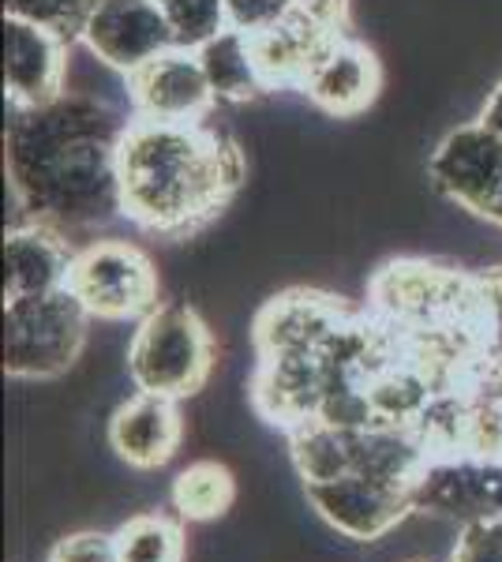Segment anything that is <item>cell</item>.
<instances>
[{
	"mask_svg": "<svg viewBox=\"0 0 502 562\" xmlns=\"http://www.w3.org/2000/svg\"><path fill=\"white\" fill-rule=\"evenodd\" d=\"M49 562H116V543L105 532H71L49 551Z\"/></svg>",
	"mask_w": 502,
	"mask_h": 562,
	"instance_id": "cell-26",
	"label": "cell"
},
{
	"mask_svg": "<svg viewBox=\"0 0 502 562\" xmlns=\"http://www.w3.org/2000/svg\"><path fill=\"white\" fill-rule=\"evenodd\" d=\"M413 514L477 525L502 518V458L443 454L413 480Z\"/></svg>",
	"mask_w": 502,
	"mask_h": 562,
	"instance_id": "cell-6",
	"label": "cell"
},
{
	"mask_svg": "<svg viewBox=\"0 0 502 562\" xmlns=\"http://www.w3.org/2000/svg\"><path fill=\"white\" fill-rule=\"evenodd\" d=\"M71 42L4 15V94L12 113L49 105L68 90Z\"/></svg>",
	"mask_w": 502,
	"mask_h": 562,
	"instance_id": "cell-11",
	"label": "cell"
},
{
	"mask_svg": "<svg viewBox=\"0 0 502 562\" xmlns=\"http://www.w3.org/2000/svg\"><path fill=\"white\" fill-rule=\"evenodd\" d=\"M326 394V368L319 352H281L263 357L255 375V409L281 428L315 420Z\"/></svg>",
	"mask_w": 502,
	"mask_h": 562,
	"instance_id": "cell-16",
	"label": "cell"
},
{
	"mask_svg": "<svg viewBox=\"0 0 502 562\" xmlns=\"http://www.w3.org/2000/svg\"><path fill=\"white\" fill-rule=\"evenodd\" d=\"M300 0H225V15H230L233 31L244 34H267L274 26L289 23L297 15Z\"/></svg>",
	"mask_w": 502,
	"mask_h": 562,
	"instance_id": "cell-24",
	"label": "cell"
},
{
	"mask_svg": "<svg viewBox=\"0 0 502 562\" xmlns=\"http://www.w3.org/2000/svg\"><path fill=\"white\" fill-rule=\"evenodd\" d=\"M304 98L315 109H323L326 116H360L364 109L376 102L379 94V60L368 45L345 38H337L319 53V60L312 65L304 79Z\"/></svg>",
	"mask_w": 502,
	"mask_h": 562,
	"instance_id": "cell-12",
	"label": "cell"
},
{
	"mask_svg": "<svg viewBox=\"0 0 502 562\" xmlns=\"http://www.w3.org/2000/svg\"><path fill=\"white\" fill-rule=\"evenodd\" d=\"M289 454L304 487L342 480L353 473V431L331 428L323 420H304L289 428Z\"/></svg>",
	"mask_w": 502,
	"mask_h": 562,
	"instance_id": "cell-19",
	"label": "cell"
},
{
	"mask_svg": "<svg viewBox=\"0 0 502 562\" xmlns=\"http://www.w3.org/2000/svg\"><path fill=\"white\" fill-rule=\"evenodd\" d=\"M79 42L121 76H135L177 45L154 0H98Z\"/></svg>",
	"mask_w": 502,
	"mask_h": 562,
	"instance_id": "cell-9",
	"label": "cell"
},
{
	"mask_svg": "<svg viewBox=\"0 0 502 562\" xmlns=\"http://www.w3.org/2000/svg\"><path fill=\"white\" fill-rule=\"evenodd\" d=\"M90 312L71 289L4 301V368L15 379H53L83 352Z\"/></svg>",
	"mask_w": 502,
	"mask_h": 562,
	"instance_id": "cell-4",
	"label": "cell"
},
{
	"mask_svg": "<svg viewBox=\"0 0 502 562\" xmlns=\"http://www.w3.org/2000/svg\"><path fill=\"white\" fill-rule=\"evenodd\" d=\"M345 8H349V0H300V8H297V12L304 15V20L319 23V26H323V31L342 34Z\"/></svg>",
	"mask_w": 502,
	"mask_h": 562,
	"instance_id": "cell-27",
	"label": "cell"
},
{
	"mask_svg": "<svg viewBox=\"0 0 502 562\" xmlns=\"http://www.w3.org/2000/svg\"><path fill=\"white\" fill-rule=\"evenodd\" d=\"M345 307L319 293H286L270 301L255 319V349L259 357L281 352H319L345 326Z\"/></svg>",
	"mask_w": 502,
	"mask_h": 562,
	"instance_id": "cell-15",
	"label": "cell"
},
{
	"mask_svg": "<svg viewBox=\"0 0 502 562\" xmlns=\"http://www.w3.org/2000/svg\"><path fill=\"white\" fill-rule=\"evenodd\" d=\"M214 105V90L207 83L199 53L185 49V45H172L158 60L127 76V109L140 121L199 124Z\"/></svg>",
	"mask_w": 502,
	"mask_h": 562,
	"instance_id": "cell-8",
	"label": "cell"
},
{
	"mask_svg": "<svg viewBox=\"0 0 502 562\" xmlns=\"http://www.w3.org/2000/svg\"><path fill=\"white\" fill-rule=\"evenodd\" d=\"M427 180L458 211L480 214L502 188V135L480 116L443 135L427 161Z\"/></svg>",
	"mask_w": 502,
	"mask_h": 562,
	"instance_id": "cell-7",
	"label": "cell"
},
{
	"mask_svg": "<svg viewBox=\"0 0 502 562\" xmlns=\"http://www.w3.org/2000/svg\"><path fill=\"white\" fill-rule=\"evenodd\" d=\"M241 150L207 121L161 124L140 121L121 139L124 217L147 233H191L214 217L241 184Z\"/></svg>",
	"mask_w": 502,
	"mask_h": 562,
	"instance_id": "cell-2",
	"label": "cell"
},
{
	"mask_svg": "<svg viewBox=\"0 0 502 562\" xmlns=\"http://www.w3.org/2000/svg\"><path fill=\"white\" fill-rule=\"evenodd\" d=\"M127 124L113 102L79 90L12 113L8 188L23 222H45L71 237L124 214L121 139Z\"/></svg>",
	"mask_w": 502,
	"mask_h": 562,
	"instance_id": "cell-1",
	"label": "cell"
},
{
	"mask_svg": "<svg viewBox=\"0 0 502 562\" xmlns=\"http://www.w3.org/2000/svg\"><path fill=\"white\" fill-rule=\"evenodd\" d=\"M116 562H180L185 532L166 514H135L113 532Z\"/></svg>",
	"mask_w": 502,
	"mask_h": 562,
	"instance_id": "cell-21",
	"label": "cell"
},
{
	"mask_svg": "<svg viewBox=\"0 0 502 562\" xmlns=\"http://www.w3.org/2000/svg\"><path fill=\"white\" fill-rule=\"evenodd\" d=\"M172 510L185 521H210L222 518L236 498V480L217 461H196V465L180 469L172 480Z\"/></svg>",
	"mask_w": 502,
	"mask_h": 562,
	"instance_id": "cell-20",
	"label": "cell"
},
{
	"mask_svg": "<svg viewBox=\"0 0 502 562\" xmlns=\"http://www.w3.org/2000/svg\"><path fill=\"white\" fill-rule=\"evenodd\" d=\"M180 439H185V420H180L172 397L135 390L109 416V447L116 450V458L127 461L132 469H143V473L166 465L177 454Z\"/></svg>",
	"mask_w": 502,
	"mask_h": 562,
	"instance_id": "cell-14",
	"label": "cell"
},
{
	"mask_svg": "<svg viewBox=\"0 0 502 562\" xmlns=\"http://www.w3.org/2000/svg\"><path fill=\"white\" fill-rule=\"evenodd\" d=\"M450 562H502V518L465 525Z\"/></svg>",
	"mask_w": 502,
	"mask_h": 562,
	"instance_id": "cell-25",
	"label": "cell"
},
{
	"mask_svg": "<svg viewBox=\"0 0 502 562\" xmlns=\"http://www.w3.org/2000/svg\"><path fill=\"white\" fill-rule=\"evenodd\" d=\"M334 38H337L334 31H323V26L304 20L300 12L289 23L274 26L267 34H255V49H259L270 90L304 87V79L319 60V53H323Z\"/></svg>",
	"mask_w": 502,
	"mask_h": 562,
	"instance_id": "cell-18",
	"label": "cell"
},
{
	"mask_svg": "<svg viewBox=\"0 0 502 562\" xmlns=\"http://www.w3.org/2000/svg\"><path fill=\"white\" fill-rule=\"evenodd\" d=\"M76 244L45 222L8 225L4 240V301L68 289Z\"/></svg>",
	"mask_w": 502,
	"mask_h": 562,
	"instance_id": "cell-13",
	"label": "cell"
},
{
	"mask_svg": "<svg viewBox=\"0 0 502 562\" xmlns=\"http://www.w3.org/2000/svg\"><path fill=\"white\" fill-rule=\"evenodd\" d=\"M214 368V338L196 307L158 304L135 323L127 341V379L135 390L161 397H191Z\"/></svg>",
	"mask_w": 502,
	"mask_h": 562,
	"instance_id": "cell-3",
	"label": "cell"
},
{
	"mask_svg": "<svg viewBox=\"0 0 502 562\" xmlns=\"http://www.w3.org/2000/svg\"><path fill=\"white\" fill-rule=\"evenodd\" d=\"M196 53H199V65L207 71V83L214 90L217 105H244L270 90L252 34L225 26L222 34L203 42Z\"/></svg>",
	"mask_w": 502,
	"mask_h": 562,
	"instance_id": "cell-17",
	"label": "cell"
},
{
	"mask_svg": "<svg viewBox=\"0 0 502 562\" xmlns=\"http://www.w3.org/2000/svg\"><path fill=\"white\" fill-rule=\"evenodd\" d=\"M308 503L331 529L349 540H382L413 514V487L382 484L371 476H342L326 484H308Z\"/></svg>",
	"mask_w": 502,
	"mask_h": 562,
	"instance_id": "cell-10",
	"label": "cell"
},
{
	"mask_svg": "<svg viewBox=\"0 0 502 562\" xmlns=\"http://www.w3.org/2000/svg\"><path fill=\"white\" fill-rule=\"evenodd\" d=\"M94 8L98 0H4V15L45 26V31L60 34L71 45L83 38V26Z\"/></svg>",
	"mask_w": 502,
	"mask_h": 562,
	"instance_id": "cell-23",
	"label": "cell"
},
{
	"mask_svg": "<svg viewBox=\"0 0 502 562\" xmlns=\"http://www.w3.org/2000/svg\"><path fill=\"white\" fill-rule=\"evenodd\" d=\"M480 121L491 124V128L502 135V83L488 94V102H483V109H480Z\"/></svg>",
	"mask_w": 502,
	"mask_h": 562,
	"instance_id": "cell-28",
	"label": "cell"
},
{
	"mask_svg": "<svg viewBox=\"0 0 502 562\" xmlns=\"http://www.w3.org/2000/svg\"><path fill=\"white\" fill-rule=\"evenodd\" d=\"M483 217H488L491 225H499V229H502V188L495 192V199H491V206H488V211H483Z\"/></svg>",
	"mask_w": 502,
	"mask_h": 562,
	"instance_id": "cell-29",
	"label": "cell"
},
{
	"mask_svg": "<svg viewBox=\"0 0 502 562\" xmlns=\"http://www.w3.org/2000/svg\"><path fill=\"white\" fill-rule=\"evenodd\" d=\"M154 4L161 8L172 38L185 49H199V45L230 26L225 0H154Z\"/></svg>",
	"mask_w": 502,
	"mask_h": 562,
	"instance_id": "cell-22",
	"label": "cell"
},
{
	"mask_svg": "<svg viewBox=\"0 0 502 562\" xmlns=\"http://www.w3.org/2000/svg\"><path fill=\"white\" fill-rule=\"evenodd\" d=\"M68 289L90 312V319L140 323L158 307V270L127 240H87L76 248Z\"/></svg>",
	"mask_w": 502,
	"mask_h": 562,
	"instance_id": "cell-5",
	"label": "cell"
}]
</instances>
